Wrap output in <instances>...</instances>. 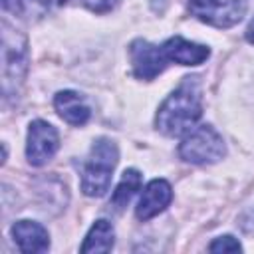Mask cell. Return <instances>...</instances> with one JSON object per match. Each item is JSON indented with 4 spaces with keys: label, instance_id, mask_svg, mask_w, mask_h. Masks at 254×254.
Returning <instances> with one entry per match:
<instances>
[{
    "label": "cell",
    "instance_id": "cell-13",
    "mask_svg": "<svg viewBox=\"0 0 254 254\" xmlns=\"http://www.w3.org/2000/svg\"><path fill=\"white\" fill-rule=\"evenodd\" d=\"M141 187V173L137 169H127L119 181V185L115 187L113 194H111V206L115 210H123L127 206V202L133 198V194L139 190Z\"/></svg>",
    "mask_w": 254,
    "mask_h": 254
},
{
    "label": "cell",
    "instance_id": "cell-4",
    "mask_svg": "<svg viewBox=\"0 0 254 254\" xmlns=\"http://www.w3.org/2000/svg\"><path fill=\"white\" fill-rule=\"evenodd\" d=\"M226 155L222 135L210 127L200 125L190 129L179 145V157L190 165H212Z\"/></svg>",
    "mask_w": 254,
    "mask_h": 254
},
{
    "label": "cell",
    "instance_id": "cell-15",
    "mask_svg": "<svg viewBox=\"0 0 254 254\" xmlns=\"http://www.w3.org/2000/svg\"><path fill=\"white\" fill-rule=\"evenodd\" d=\"M77 4L85 6L87 10L95 12V14H105L109 12L111 8H115L117 0H77Z\"/></svg>",
    "mask_w": 254,
    "mask_h": 254
},
{
    "label": "cell",
    "instance_id": "cell-17",
    "mask_svg": "<svg viewBox=\"0 0 254 254\" xmlns=\"http://www.w3.org/2000/svg\"><path fill=\"white\" fill-rule=\"evenodd\" d=\"M246 40L250 42V44H254V20L248 24V28H246Z\"/></svg>",
    "mask_w": 254,
    "mask_h": 254
},
{
    "label": "cell",
    "instance_id": "cell-10",
    "mask_svg": "<svg viewBox=\"0 0 254 254\" xmlns=\"http://www.w3.org/2000/svg\"><path fill=\"white\" fill-rule=\"evenodd\" d=\"M54 107L58 111V115L69 123V125H85L91 117V111H89V105L85 103V99L77 93V91H58L56 97H54Z\"/></svg>",
    "mask_w": 254,
    "mask_h": 254
},
{
    "label": "cell",
    "instance_id": "cell-8",
    "mask_svg": "<svg viewBox=\"0 0 254 254\" xmlns=\"http://www.w3.org/2000/svg\"><path fill=\"white\" fill-rule=\"evenodd\" d=\"M173 200V189L165 179H155L151 181L139 198V204L135 208V214L139 220H149L163 212Z\"/></svg>",
    "mask_w": 254,
    "mask_h": 254
},
{
    "label": "cell",
    "instance_id": "cell-6",
    "mask_svg": "<svg viewBox=\"0 0 254 254\" xmlns=\"http://www.w3.org/2000/svg\"><path fill=\"white\" fill-rule=\"evenodd\" d=\"M60 147V135L54 125L48 121L36 119L30 123L28 129V143H26V157L28 163L34 167L46 165Z\"/></svg>",
    "mask_w": 254,
    "mask_h": 254
},
{
    "label": "cell",
    "instance_id": "cell-1",
    "mask_svg": "<svg viewBox=\"0 0 254 254\" xmlns=\"http://www.w3.org/2000/svg\"><path fill=\"white\" fill-rule=\"evenodd\" d=\"M202 115L200 83L196 77H185L183 83L161 103L155 125L167 137H181L194 129Z\"/></svg>",
    "mask_w": 254,
    "mask_h": 254
},
{
    "label": "cell",
    "instance_id": "cell-18",
    "mask_svg": "<svg viewBox=\"0 0 254 254\" xmlns=\"http://www.w3.org/2000/svg\"><path fill=\"white\" fill-rule=\"evenodd\" d=\"M38 2L44 4V6H60V4H64L67 0H38Z\"/></svg>",
    "mask_w": 254,
    "mask_h": 254
},
{
    "label": "cell",
    "instance_id": "cell-12",
    "mask_svg": "<svg viewBox=\"0 0 254 254\" xmlns=\"http://www.w3.org/2000/svg\"><path fill=\"white\" fill-rule=\"evenodd\" d=\"M113 226L107 220H95V224L89 228L85 242L81 244V252H109L113 248Z\"/></svg>",
    "mask_w": 254,
    "mask_h": 254
},
{
    "label": "cell",
    "instance_id": "cell-5",
    "mask_svg": "<svg viewBox=\"0 0 254 254\" xmlns=\"http://www.w3.org/2000/svg\"><path fill=\"white\" fill-rule=\"evenodd\" d=\"M192 16L214 28H230L242 20L248 0H189Z\"/></svg>",
    "mask_w": 254,
    "mask_h": 254
},
{
    "label": "cell",
    "instance_id": "cell-2",
    "mask_svg": "<svg viewBox=\"0 0 254 254\" xmlns=\"http://www.w3.org/2000/svg\"><path fill=\"white\" fill-rule=\"evenodd\" d=\"M119 159V151L117 145L107 139L101 137L97 141H93L89 157L83 165L81 171V190L87 196H103L109 190L111 185V175L113 169L117 165Z\"/></svg>",
    "mask_w": 254,
    "mask_h": 254
},
{
    "label": "cell",
    "instance_id": "cell-11",
    "mask_svg": "<svg viewBox=\"0 0 254 254\" xmlns=\"http://www.w3.org/2000/svg\"><path fill=\"white\" fill-rule=\"evenodd\" d=\"M12 236L22 252H46L50 246L48 230L34 220H18L12 226Z\"/></svg>",
    "mask_w": 254,
    "mask_h": 254
},
{
    "label": "cell",
    "instance_id": "cell-9",
    "mask_svg": "<svg viewBox=\"0 0 254 254\" xmlns=\"http://www.w3.org/2000/svg\"><path fill=\"white\" fill-rule=\"evenodd\" d=\"M161 48H163L167 60L175 62L179 65H198L202 62H206V58L210 56V50L206 46L189 42V40H185L181 36L169 38Z\"/></svg>",
    "mask_w": 254,
    "mask_h": 254
},
{
    "label": "cell",
    "instance_id": "cell-3",
    "mask_svg": "<svg viewBox=\"0 0 254 254\" xmlns=\"http://www.w3.org/2000/svg\"><path fill=\"white\" fill-rule=\"evenodd\" d=\"M28 71V42L26 38L2 22V91L6 97L18 93Z\"/></svg>",
    "mask_w": 254,
    "mask_h": 254
},
{
    "label": "cell",
    "instance_id": "cell-16",
    "mask_svg": "<svg viewBox=\"0 0 254 254\" xmlns=\"http://www.w3.org/2000/svg\"><path fill=\"white\" fill-rule=\"evenodd\" d=\"M4 10H12V12H20V0H2Z\"/></svg>",
    "mask_w": 254,
    "mask_h": 254
},
{
    "label": "cell",
    "instance_id": "cell-14",
    "mask_svg": "<svg viewBox=\"0 0 254 254\" xmlns=\"http://www.w3.org/2000/svg\"><path fill=\"white\" fill-rule=\"evenodd\" d=\"M208 250L210 252H240L242 246H240V242L234 236L226 234V236H218L214 242H210Z\"/></svg>",
    "mask_w": 254,
    "mask_h": 254
},
{
    "label": "cell",
    "instance_id": "cell-7",
    "mask_svg": "<svg viewBox=\"0 0 254 254\" xmlns=\"http://www.w3.org/2000/svg\"><path fill=\"white\" fill-rule=\"evenodd\" d=\"M129 56L133 64V73L139 79L151 81L167 67V56L163 48L149 44L147 40H135L129 46Z\"/></svg>",
    "mask_w": 254,
    "mask_h": 254
}]
</instances>
